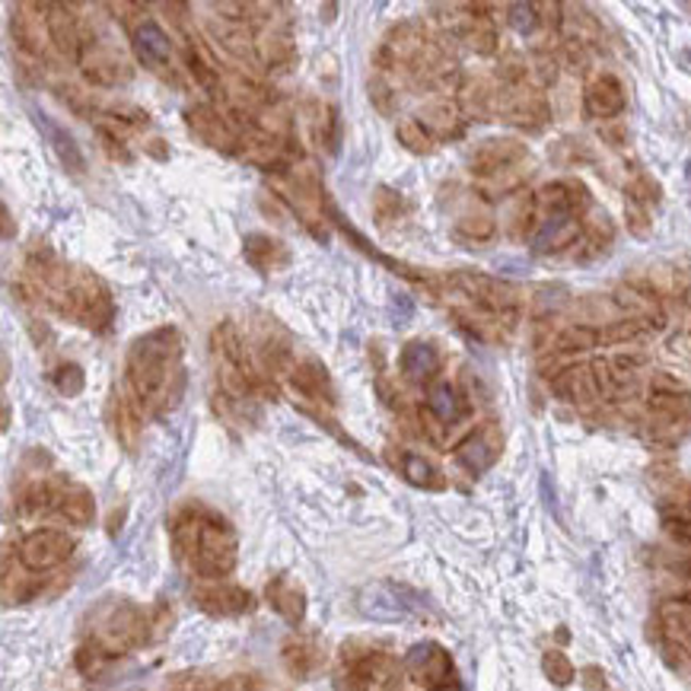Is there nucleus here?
<instances>
[{"label": "nucleus", "mask_w": 691, "mask_h": 691, "mask_svg": "<svg viewBox=\"0 0 691 691\" xmlns=\"http://www.w3.org/2000/svg\"><path fill=\"white\" fill-rule=\"evenodd\" d=\"M191 599L198 602V609H204L211 616H243V612H253V596L243 586H233V583L198 586L191 593Z\"/></svg>", "instance_id": "13"}, {"label": "nucleus", "mask_w": 691, "mask_h": 691, "mask_svg": "<svg viewBox=\"0 0 691 691\" xmlns=\"http://www.w3.org/2000/svg\"><path fill=\"white\" fill-rule=\"evenodd\" d=\"M497 453H501V434H497L494 424L478 428V431H472L469 437L456 446V459L472 475H481L484 469H491L494 459H497Z\"/></svg>", "instance_id": "16"}, {"label": "nucleus", "mask_w": 691, "mask_h": 691, "mask_svg": "<svg viewBox=\"0 0 691 691\" xmlns=\"http://www.w3.org/2000/svg\"><path fill=\"white\" fill-rule=\"evenodd\" d=\"M73 539L68 532H58V529H36L30 532L23 542H20V561L26 571H51L58 564H65L71 558Z\"/></svg>", "instance_id": "7"}, {"label": "nucleus", "mask_w": 691, "mask_h": 691, "mask_svg": "<svg viewBox=\"0 0 691 691\" xmlns=\"http://www.w3.org/2000/svg\"><path fill=\"white\" fill-rule=\"evenodd\" d=\"M361 612L373 621H405L411 616H424V602L418 593L393 581L366 583L358 599Z\"/></svg>", "instance_id": "4"}, {"label": "nucleus", "mask_w": 691, "mask_h": 691, "mask_svg": "<svg viewBox=\"0 0 691 691\" xmlns=\"http://www.w3.org/2000/svg\"><path fill=\"white\" fill-rule=\"evenodd\" d=\"M644 319H624V323H612L609 328H599L602 331V344H621V341H631L644 331Z\"/></svg>", "instance_id": "43"}, {"label": "nucleus", "mask_w": 691, "mask_h": 691, "mask_svg": "<svg viewBox=\"0 0 691 691\" xmlns=\"http://www.w3.org/2000/svg\"><path fill=\"white\" fill-rule=\"evenodd\" d=\"M542 669H546V676L554 682V686H571L574 682V663L567 659V656L561 654V651H548L546 659H542Z\"/></svg>", "instance_id": "38"}, {"label": "nucleus", "mask_w": 691, "mask_h": 691, "mask_svg": "<svg viewBox=\"0 0 691 691\" xmlns=\"http://www.w3.org/2000/svg\"><path fill=\"white\" fill-rule=\"evenodd\" d=\"M80 65H83V73H86V80L93 86H106V90L118 86V83H128L131 73H134L131 65L115 48L103 45V42H86Z\"/></svg>", "instance_id": "9"}, {"label": "nucleus", "mask_w": 691, "mask_h": 691, "mask_svg": "<svg viewBox=\"0 0 691 691\" xmlns=\"http://www.w3.org/2000/svg\"><path fill=\"white\" fill-rule=\"evenodd\" d=\"M599 344H602V331L593 326H567L554 338L558 354H577V351H589V348H599Z\"/></svg>", "instance_id": "33"}, {"label": "nucleus", "mask_w": 691, "mask_h": 691, "mask_svg": "<svg viewBox=\"0 0 691 691\" xmlns=\"http://www.w3.org/2000/svg\"><path fill=\"white\" fill-rule=\"evenodd\" d=\"M507 13L510 26H513L519 36H529V33L539 26V7H532V3H510Z\"/></svg>", "instance_id": "42"}, {"label": "nucleus", "mask_w": 691, "mask_h": 691, "mask_svg": "<svg viewBox=\"0 0 691 691\" xmlns=\"http://www.w3.org/2000/svg\"><path fill=\"white\" fill-rule=\"evenodd\" d=\"M434 418H437L443 428H453L456 421H462L469 414V405L462 399V393L449 383H431L428 389V405H424Z\"/></svg>", "instance_id": "25"}, {"label": "nucleus", "mask_w": 691, "mask_h": 691, "mask_svg": "<svg viewBox=\"0 0 691 691\" xmlns=\"http://www.w3.org/2000/svg\"><path fill=\"white\" fill-rule=\"evenodd\" d=\"M291 383L303 399L316 401V405H328V408L338 405L335 383H331V376H328L326 364L316 361V358H303L300 364H293Z\"/></svg>", "instance_id": "14"}, {"label": "nucleus", "mask_w": 691, "mask_h": 691, "mask_svg": "<svg viewBox=\"0 0 691 691\" xmlns=\"http://www.w3.org/2000/svg\"><path fill=\"white\" fill-rule=\"evenodd\" d=\"M581 236L583 223L577 218H571V214H564V218H548L546 223H542V230L536 233V239H532V253L548 255L558 253V249H567V246H574Z\"/></svg>", "instance_id": "23"}, {"label": "nucleus", "mask_w": 691, "mask_h": 691, "mask_svg": "<svg viewBox=\"0 0 691 691\" xmlns=\"http://www.w3.org/2000/svg\"><path fill=\"white\" fill-rule=\"evenodd\" d=\"M418 121L431 131L434 141H449V138L462 134V115L456 109V103H449V99H437V103L424 106Z\"/></svg>", "instance_id": "26"}, {"label": "nucleus", "mask_w": 691, "mask_h": 691, "mask_svg": "<svg viewBox=\"0 0 691 691\" xmlns=\"http://www.w3.org/2000/svg\"><path fill=\"white\" fill-rule=\"evenodd\" d=\"M583 106L593 118H616L624 109V86L612 73H599L589 80V86L583 93Z\"/></svg>", "instance_id": "19"}, {"label": "nucleus", "mask_w": 691, "mask_h": 691, "mask_svg": "<svg viewBox=\"0 0 691 691\" xmlns=\"http://www.w3.org/2000/svg\"><path fill=\"white\" fill-rule=\"evenodd\" d=\"M659 519L663 529L669 532L672 542H679L682 548H691V501H672L659 507Z\"/></svg>", "instance_id": "31"}, {"label": "nucleus", "mask_w": 691, "mask_h": 691, "mask_svg": "<svg viewBox=\"0 0 691 691\" xmlns=\"http://www.w3.org/2000/svg\"><path fill=\"white\" fill-rule=\"evenodd\" d=\"M268 602L291 624L303 621V616H306V593L296 583L288 581V577H274L268 583Z\"/></svg>", "instance_id": "28"}, {"label": "nucleus", "mask_w": 691, "mask_h": 691, "mask_svg": "<svg viewBox=\"0 0 691 691\" xmlns=\"http://www.w3.org/2000/svg\"><path fill=\"white\" fill-rule=\"evenodd\" d=\"M131 45L138 61L144 65L150 73H160L163 80H173V42L166 36V30L153 20V16H141L131 30Z\"/></svg>", "instance_id": "6"}, {"label": "nucleus", "mask_w": 691, "mask_h": 691, "mask_svg": "<svg viewBox=\"0 0 691 691\" xmlns=\"http://www.w3.org/2000/svg\"><path fill=\"white\" fill-rule=\"evenodd\" d=\"M169 691H243L230 679H208V676H179Z\"/></svg>", "instance_id": "41"}, {"label": "nucleus", "mask_w": 691, "mask_h": 691, "mask_svg": "<svg viewBox=\"0 0 691 691\" xmlns=\"http://www.w3.org/2000/svg\"><path fill=\"white\" fill-rule=\"evenodd\" d=\"M373 214L376 220L386 226V223H393V220L401 218V198L393 191V188H386V185H379L376 188V195H373Z\"/></svg>", "instance_id": "40"}, {"label": "nucleus", "mask_w": 691, "mask_h": 691, "mask_svg": "<svg viewBox=\"0 0 691 691\" xmlns=\"http://www.w3.org/2000/svg\"><path fill=\"white\" fill-rule=\"evenodd\" d=\"M370 691H408V689H405V682H401L399 672H396V669H389V672H386V676H383V679H379V682H376Z\"/></svg>", "instance_id": "45"}, {"label": "nucleus", "mask_w": 691, "mask_h": 691, "mask_svg": "<svg viewBox=\"0 0 691 691\" xmlns=\"http://www.w3.org/2000/svg\"><path fill=\"white\" fill-rule=\"evenodd\" d=\"M456 236L462 239H472V243H481V239H491L494 236V218L488 211H472V214H462L456 220Z\"/></svg>", "instance_id": "35"}, {"label": "nucleus", "mask_w": 691, "mask_h": 691, "mask_svg": "<svg viewBox=\"0 0 691 691\" xmlns=\"http://www.w3.org/2000/svg\"><path fill=\"white\" fill-rule=\"evenodd\" d=\"M526 156H529L526 144H519L513 138H494V141H484L472 153V173L481 179H494L501 173L519 169V163Z\"/></svg>", "instance_id": "10"}, {"label": "nucleus", "mask_w": 691, "mask_h": 691, "mask_svg": "<svg viewBox=\"0 0 691 691\" xmlns=\"http://www.w3.org/2000/svg\"><path fill=\"white\" fill-rule=\"evenodd\" d=\"M399 366L401 376L414 386H424L437 376L440 370V354L437 348L431 341H411L405 344L399 354Z\"/></svg>", "instance_id": "21"}, {"label": "nucleus", "mask_w": 691, "mask_h": 691, "mask_svg": "<svg viewBox=\"0 0 691 691\" xmlns=\"http://www.w3.org/2000/svg\"><path fill=\"white\" fill-rule=\"evenodd\" d=\"M243 255L261 274H274V271H284L291 265V249L268 233H249L243 239Z\"/></svg>", "instance_id": "18"}, {"label": "nucleus", "mask_w": 691, "mask_h": 691, "mask_svg": "<svg viewBox=\"0 0 691 691\" xmlns=\"http://www.w3.org/2000/svg\"><path fill=\"white\" fill-rule=\"evenodd\" d=\"M396 138H399V144L408 150V153H418V156H424V153H431L434 150V138H431V131L418 121V118H399V125H396Z\"/></svg>", "instance_id": "34"}, {"label": "nucleus", "mask_w": 691, "mask_h": 691, "mask_svg": "<svg viewBox=\"0 0 691 691\" xmlns=\"http://www.w3.org/2000/svg\"><path fill=\"white\" fill-rule=\"evenodd\" d=\"M628 223H631V230H634L637 236H647V230H651L644 208H641V204H634V201H628Z\"/></svg>", "instance_id": "44"}, {"label": "nucleus", "mask_w": 691, "mask_h": 691, "mask_svg": "<svg viewBox=\"0 0 691 691\" xmlns=\"http://www.w3.org/2000/svg\"><path fill=\"white\" fill-rule=\"evenodd\" d=\"M497 112L523 128H542L548 121V103L536 90H507L497 96Z\"/></svg>", "instance_id": "15"}, {"label": "nucleus", "mask_w": 691, "mask_h": 691, "mask_svg": "<svg viewBox=\"0 0 691 691\" xmlns=\"http://www.w3.org/2000/svg\"><path fill=\"white\" fill-rule=\"evenodd\" d=\"M185 118H188V128L195 131V138L201 144L223 150V153H243L233 121L226 115H220L214 106H195V109L185 112Z\"/></svg>", "instance_id": "8"}, {"label": "nucleus", "mask_w": 691, "mask_h": 691, "mask_svg": "<svg viewBox=\"0 0 691 691\" xmlns=\"http://www.w3.org/2000/svg\"><path fill=\"white\" fill-rule=\"evenodd\" d=\"M83 386H86V376H83V366L77 364H61L55 370V389L65 396V399H73V396H80L83 393Z\"/></svg>", "instance_id": "39"}, {"label": "nucleus", "mask_w": 691, "mask_h": 691, "mask_svg": "<svg viewBox=\"0 0 691 691\" xmlns=\"http://www.w3.org/2000/svg\"><path fill=\"white\" fill-rule=\"evenodd\" d=\"M33 118H36V125H38V131L48 138V144H51V150L58 153V160H61V166L68 169V173H73V176H80L83 169H86V160H83V153H80V147H77V141H73L71 134L61 128V125H55L48 115H42V112H33Z\"/></svg>", "instance_id": "24"}, {"label": "nucleus", "mask_w": 691, "mask_h": 691, "mask_svg": "<svg viewBox=\"0 0 691 691\" xmlns=\"http://www.w3.org/2000/svg\"><path fill=\"white\" fill-rule=\"evenodd\" d=\"M45 16H48L51 45H55L65 58L80 61V58H83V48H86V38H83V30H80V20L73 16V7H65V3H45Z\"/></svg>", "instance_id": "11"}, {"label": "nucleus", "mask_w": 691, "mask_h": 691, "mask_svg": "<svg viewBox=\"0 0 691 691\" xmlns=\"http://www.w3.org/2000/svg\"><path fill=\"white\" fill-rule=\"evenodd\" d=\"M58 513H61L68 523H73V526H90V523H93V513H96L93 494H90L83 484L68 481V484H65V494H61V504H58Z\"/></svg>", "instance_id": "30"}, {"label": "nucleus", "mask_w": 691, "mask_h": 691, "mask_svg": "<svg viewBox=\"0 0 691 691\" xmlns=\"http://www.w3.org/2000/svg\"><path fill=\"white\" fill-rule=\"evenodd\" d=\"M13 38H16V45L26 55L45 58V48L51 42L45 7H38V3H20L16 7V16H13Z\"/></svg>", "instance_id": "12"}, {"label": "nucleus", "mask_w": 691, "mask_h": 691, "mask_svg": "<svg viewBox=\"0 0 691 691\" xmlns=\"http://www.w3.org/2000/svg\"><path fill=\"white\" fill-rule=\"evenodd\" d=\"M370 99H373V106L383 112V115H393V112H396L399 93H396V86L389 83V73L373 71V80H370Z\"/></svg>", "instance_id": "36"}, {"label": "nucleus", "mask_w": 691, "mask_h": 691, "mask_svg": "<svg viewBox=\"0 0 691 691\" xmlns=\"http://www.w3.org/2000/svg\"><path fill=\"white\" fill-rule=\"evenodd\" d=\"M536 201L546 208L548 218H564V214L577 218L583 208L589 204V191H586L581 183H571V179H567V183L546 185V188L539 191Z\"/></svg>", "instance_id": "20"}, {"label": "nucleus", "mask_w": 691, "mask_h": 691, "mask_svg": "<svg viewBox=\"0 0 691 691\" xmlns=\"http://www.w3.org/2000/svg\"><path fill=\"white\" fill-rule=\"evenodd\" d=\"M109 414L115 440H118L128 453H134V446H138V440H141V431H144V418H141L138 399L128 396V393H121V389L112 393Z\"/></svg>", "instance_id": "17"}, {"label": "nucleus", "mask_w": 691, "mask_h": 691, "mask_svg": "<svg viewBox=\"0 0 691 691\" xmlns=\"http://www.w3.org/2000/svg\"><path fill=\"white\" fill-rule=\"evenodd\" d=\"M147 634H150V621H147L144 609H138L131 602H112L93 624V647L112 659V656L141 647Z\"/></svg>", "instance_id": "3"}, {"label": "nucleus", "mask_w": 691, "mask_h": 691, "mask_svg": "<svg viewBox=\"0 0 691 691\" xmlns=\"http://www.w3.org/2000/svg\"><path fill=\"white\" fill-rule=\"evenodd\" d=\"M125 379L131 396L150 405L156 414L176 408L185 386L183 335L173 326H163L138 338L125 361Z\"/></svg>", "instance_id": "1"}, {"label": "nucleus", "mask_w": 691, "mask_h": 691, "mask_svg": "<svg viewBox=\"0 0 691 691\" xmlns=\"http://www.w3.org/2000/svg\"><path fill=\"white\" fill-rule=\"evenodd\" d=\"M405 672L424 691H462L459 672L453 666V656L434 641L414 644L405 656Z\"/></svg>", "instance_id": "5"}, {"label": "nucleus", "mask_w": 691, "mask_h": 691, "mask_svg": "<svg viewBox=\"0 0 691 691\" xmlns=\"http://www.w3.org/2000/svg\"><path fill=\"white\" fill-rule=\"evenodd\" d=\"M554 393L564 401H574V405H593V401L602 399L599 383H596V373H593V364L567 366L564 373H558Z\"/></svg>", "instance_id": "22"}, {"label": "nucleus", "mask_w": 691, "mask_h": 691, "mask_svg": "<svg viewBox=\"0 0 691 691\" xmlns=\"http://www.w3.org/2000/svg\"><path fill=\"white\" fill-rule=\"evenodd\" d=\"M393 462H396V469H399L401 478H405L408 484L428 488V491L443 488V475H440V469L431 459H424V456H418V453H399V456L393 453Z\"/></svg>", "instance_id": "27"}, {"label": "nucleus", "mask_w": 691, "mask_h": 691, "mask_svg": "<svg viewBox=\"0 0 691 691\" xmlns=\"http://www.w3.org/2000/svg\"><path fill=\"white\" fill-rule=\"evenodd\" d=\"M335 128H338V109L335 106H316V112H313V138H316V144L331 150L335 147Z\"/></svg>", "instance_id": "37"}, {"label": "nucleus", "mask_w": 691, "mask_h": 691, "mask_svg": "<svg viewBox=\"0 0 691 691\" xmlns=\"http://www.w3.org/2000/svg\"><path fill=\"white\" fill-rule=\"evenodd\" d=\"M284 663L291 669L296 679H306L309 672L319 669L323 663V651L313 637H303V634H293L291 641L284 644Z\"/></svg>", "instance_id": "29"}, {"label": "nucleus", "mask_w": 691, "mask_h": 691, "mask_svg": "<svg viewBox=\"0 0 691 691\" xmlns=\"http://www.w3.org/2000/svg\"><path fill=\"white\" fill-rule=\"evenodd\" d=\"M173 548L176 558L198 577L220 581L236 567V536L226 519L204 507H185L173 516Z\"/></svg>", "instance_id": "2"}, {"label": "nucleus", "mask_w": 691, "mask_h": 691, "mask_svg": "<svg viewBox=\"0 0 691 691\" xmlns=\"http://www.w3.org/2000/svg\"><path fill=\"white\" fill-rule=\"evenodd\" d=\"M659 621L679 647L691 651V602H666L659 609Z\"/></svg>", "instance_id": "32"}]
</instances>
